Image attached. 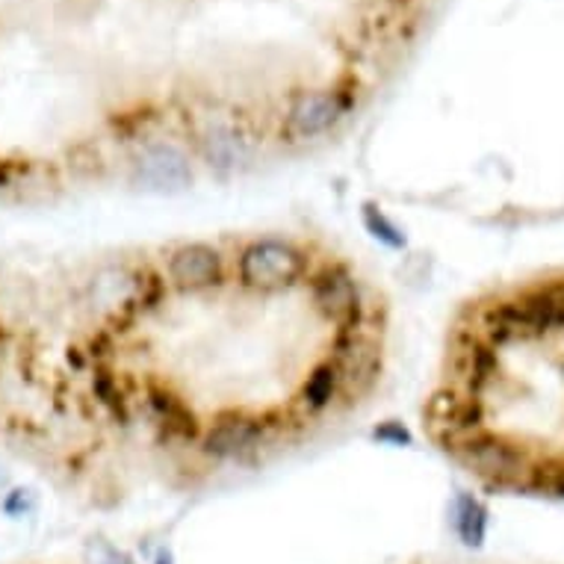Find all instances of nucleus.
I'll return each instance as SVG.
<instances>
[{"instance_id": "f257e3e1", "label": "nucleus", "mask_w": 564, "mask_h": 564, "mask_svg": "<svg viewBox=\"0 0 564 564\" xmlns=\"http://www.w3.org/2000/svg\"><path fill=\"white\" fill-rule=\"evenodd\" d=\"M311 258L296 240L284 237H251L228 254V275L240 290L275 293V290L302 288L307 281Z\"/></svg>"}, {"instance_id": "f03ea898", "label": "nucleus", "mask_w": 564, "mask_h": 564, "mask_svg": "<svg viewBox=\"0 0 564 564\" xmlns=\"http://www.w3.org/2000/svg\"><path fill=\"white\" fill-rule=\"evenodd\" d=\"M158 275L172 293H204L234 284L228 275V254L214 242H177L166 251Z\"/></svg>"}, {"instance_id": "7ed1b4c3", "label": "nucleus", "mask_w": 564, "mask_h": 564, "mask_svg": "<svg viewBox=\"0 0 564 564\" xmlns=\"http://www.w3.org/2000/svg\"><path fill=\"white\" fill-rule=\"evenodd\" d=\"M349 107L351 101L346 93H307L293 104L284 130L290 139H314L332 130L349 112Z\"/></svg>"}, {"instance_id": "20e7f679", "label": "nucleus", "mask_w": 564, "mask_h": 564, "mask_svg": "<svg viewBox=\"0 0 564 564\" xmlns=\"http://www.w3.org/2000/svg\"><path fill=\"white\" fill-rule=\"evenodd\" d=\"M137 172L142 184L160 186V189L184 186L193 177L189 175V158L184 154V149H177L172 142H149V145H142Z\"/></svg>"}, {"instance_id": "39448f33", "label": "nucleus", "mask_w": 564, "mask_h": 564, "mask_svg": "<svg viewBox=\"0 0 564 564\" xmlns=\"http://www.w3.org/2000/svg\"><path fill=\"white\" fill-rule=\"evenodd\" d=\"M198 142H202V154L216 169H237L249 151V142L237 133V128H225V124L207 128V133Z\"/></svg>"}, {"instance_id": "423d86ee", "label": "nucleus", "mask_w": 564, "mask_h": 564, "mask_svg": "<svg viewBox=\"0 0 564 564\" xmlns=\"http://www.w3.org/2000/svg\"><path fill=\"white\" fill-rule=\"evenodd\" d=\"M462 514H458V527H462V535L467 538V544H479L481 532H485V511L479 509V502H473L464 497Z\"/></svg>"}]
</instances>
